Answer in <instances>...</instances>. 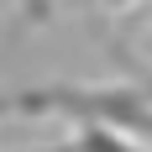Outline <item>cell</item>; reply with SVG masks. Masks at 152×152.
Returning a JSON list of instances; mask_svg holds the SVG:
<instances>
[{"mask_svg":"<svg viewBox=\"0 0 152 152\" xmlns=\"http://www.w3.org/2000/svg\"><path fill=\"white\" fill-rule=\"evenodd\" d=\"M21 100V121L37 115H63L68 126L105 121L121 131H152V89L147 84H31L16 89Z\"/></svg>","mask_w":152,"mask_h":152,"instance_id":"obj_1","label":"cell"},{"mask_svg":"<svg viewBox=\"0 0 152 152\" xmlns=\"http://www.w3.org/2000/svg\"><path fill=\"white\" fill-rule=\"evenodd\" d=\"M142 84H147V89H152V74H142Z\"/></svg>","mask_w":152,"mask_h":152,"instance_id":"obj_6","label":"cell"},{"mask_svg":"<svg viewBox=\"0 0 152 152\" xmlns=\"http://www.w3.org/2000/svg\"><path fill=\"white\" fill-rule=\"evenodd\" d=\"M21 16L26 21H47L53 16V0H21Z\"/></svg>","mask_w":152,"mask_h":152,"instance_id":"obj_3","label":"cell"},{"mask_svg":"<svg viewBox=\"0 0 152 152\" xmlns=\"http://www.w3.org/2000/svg\"><path fill=\"white\" fill-rule=\"evenodd\" d=\"M68 152H147V147H137V142H131V131H121V126L84 121V126H74Z\"/></svg>","mask_w":152,"mask_h":152,"instance_id":"obj_2","label":"cell"},{"mask_svg":"<svg viewBox=\"0 0 152 152\" xmlns=\"http://www.w3.org/2000/svg\"><path fill=\"white\" fill-rule=\"evenodd\" d=\"M105 5H110V11H121V5H137V0H105Z\"/></svg>","mask_w":152,"mask_h":152,"instance_id":"obj_5","label":"cell"},{"mask_svg":"<svg viewBox=\"0 0 152 152\" xmlns=\"http://www.w3.org/2000/svg\"><path fill=\"white\" fill-rule=\"evenodd\" d=\"M0 121H21V100H16V89L0 94Z\"/></svg>","mask_w":152,"mask_h":152,"instance_id":"obj_4","label":"cell"}]
</instances>
